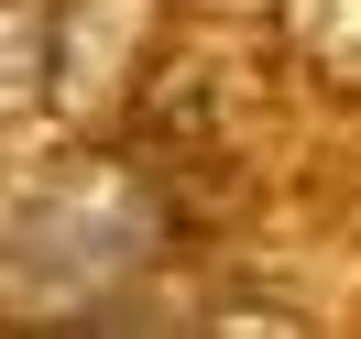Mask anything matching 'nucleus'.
<instances>
[{"label": "nucleus", "instance_id": "nucleus-2", "mask_svg": "<svg viewBox=\"0 0 361 339\" xmlns=\"http://www.w3.org/2000/svg\"><path fill=\"white\" fill-rule=\"evenodd\" d=\"M44 110V23L33 11H0V132Z\"/></svg>", "mask_w": 361, "mask_h": 339}, {"label": "nucleus", "instance_id": "nucleus-1", "mask_svg": "<svg viewBox=\"0 0 361 339\" xmlns=\"http://www.w3.org/2000/svg\"><path fill=\"white\" fill-rule=\"evenodd\" d=\"M142 241H154V197H142L132 175H110V164L77 154L66 175H55V197L33 186V197L0 208V295L77 317V307H99V295L142 263Z\"/></svg>", "mask_w": 361, "mask_h": 339}]
</instances>
